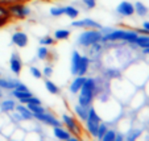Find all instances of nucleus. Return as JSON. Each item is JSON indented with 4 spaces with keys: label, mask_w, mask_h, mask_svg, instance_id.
Returning a JSON list of instances; mask_svg holds the SVG:
<instances>
[{
    "label": "nucleus",
    "mask_w": 149,
    "mask_h": 141,
    "mask_svg": "<svg viewBox=\"0 0 149 141\" xmlns=\"http://www.w3.org/2000/svg\"><path fill=\"white\" fill-rule=\"evenodd\" d=\"M136 90H137V87L133 83H131L127 78L123 79V76L118 79H112L110 82L111 95L115 99H118L121 104H127Z\"/></svg>",
    "instance_id": "obj_1"
},
{
    "label": "nucleus",
    "mask_w": 149,
    "mask_h": 141,
    "mask_svg": "<svg viewBox=\"0 0 149 141\" xmlns=\"http://www.w3.org/2000/svg\"><path fill=\"white\" fill-rule=\"evenodd\" d=\"M125 78L139 88H143L149 78V63L133 62L127 66Z\"/></svg>",
    "instance_id": "obj_2"
},
{
    "label": "nucleus",
    "mask_w": 149,
    "mask_h": 141,
    "mask_svg": "<svg viewBox=\"0 0 149 141\" xmlns=\"http://www.w3.org/2000/svg\"><path fill=\"white\" fill-rule=\"evenodd\" d=\"M102 36H103V34L100 33L99 29H84L82 33L78 34L77 44H78V46L86 49L95 42H100Z\"/></svg>",
    "instance_id": "obj_3"
},
{
    "label": "nucleus",
    "mask_w": 149,
    "mask_h": 141,
    "mask_svg": "<svg viewBox=\"0 0 149 141\" xmlns=\"http://www.w3.org/2000/svg\"><path fill=\"white\" fill-rule=\"evenodd\" d=\"M146 99H148V95L145 94V91L139 88V90H136L135 94L131 96V99L128 100L127 106H128V108H130L132 112H136L139 108H141L143 106L146 104Z\"/></svg>",
    "instance_id": "obj_4"
},
{
    "label": "nucleus",
    "mask_w": 149,
    "mask_h": 141,
    "mask_svg": "<svg viewBox=\"0 0 149 141\" xmlns=\"http://www.w3.org/2000/svg\"><path fill=\"white\" fill-rule=\"evenodd\" d=\"M33 119L37 120L38 123H42V124H45V125H50V127H58V125H62L61 120H58V119H57L54 115H52V113H48L46 111L45 112H42V113L33 115Z\"/></svg>",
    "instance_id": "obj_5"
},
{
    "label": "nucleus",
    "mask_w": 149,
    "mask_h": 141,
    "mask_svg": "<svg viewBox=\"0 0 149 141\" xmlns=\"http://www.w3.org/2000/svg\"><path fill=\"white\" fill-rule=\"evenodd\" d=\"M61 122H62V124L70 131L71 135H75V136L79 137V135H81V128H79V125H78V122H77L73 116L63 113L62 117H61Z\"/></svg>",
    "instance_id": "obj_6"
},
{
    "label": "nucleus",
    "mask_w": 149,
    "mask_h": 141,
    "mask_svg": "<svg viewBox=\"0 0 149 141\" xmlns=\"http://www.w3.org/2000/svg\"><path fill=\"white\" fill-rule=\"evenodd\" d=\"M9 15L17 19H25L31 15V8L25 4H13L8 8Z\"/></svg>",
    "instance_id": "obj_7"
},
{
    "label": "nucleus",
    "mask_w": 149,
    "mask_h": 141,
    "mask_svg": "<svg viewBox=\"0 0 149 141\" xmlns=\"http://www.w3.org/2000/svg\"><path fill=\"white\" fill-rule=\"evenodd\" d=\"M71 26L74 28H83V29H100L102 25L95 21L93 19H74L73 23H71Z\"/></svg>",
    "instance_id": "obj_8"
},
{
    "label": "nucleus",
    "mask_w": 149,
    "mask_h": 141,
    "mask_svg": "<svg viewBox=\"0 0 149 141\" xmlns=\"http://www.w3.org/2000/svg\"><path fill=\"white\" fill-rule=\"evenodd\" d=\"M100 74L102 76L107 78L108 81H112V79H118L123 76V70L120 67H115V66H106V67L100 69Z\"/></svg>",
    "instance_id": "obj_9"
},
{
    "label": "nucleus",
    "mask_w": 149,
    "mask_h": 141,
    "mask_svg": "<svg viewBox=\"0 0 149 141\" xmlns=\"http://www.w3.org/2000/svg\"><path fill=\"white\" fill-rule=\"evenodd\" d=\"M116 12H118L120 16H124V17H128V16H132L135 15V7L131 1L128 0H123L120 3L118 4L116 7Z\"/></svg>",
    "instance_id": "obj_10"
},
{
    "label": "nucleus",
    "mask_w": 149,
    "mask_h": 141,
    "mask_svg": "<svg viewBox=\"0 0 149 141\" xmlns=\"http://www.w3.org/2000/svg\"><path fill=\"white\" fill-rule=\"evenodd\" d=\"M9 69H11V71L15 74V75H20L21 70H23L21 58H20V56L16 53V51H13V53L11 54V58H9Z\"/></svg>",
    "instance_id": "obj_11"
},
{
    "label": "nucleus",
    "mask_w": 149,
    "mask_h": 141,
    "mask_svg": "<svg viewBox=\"0 0 149 141\" xmlns=\"http://www.w3.org/2000/svg\"><path fill=\"white\" fill-rule=\"evenodd\" d=\"M104 46L102 42H95L93 45H90L88 48H86V53L90 57V59H98L100 58V56L104 53Z\"/></svg>",
    "instance_id": "obj_12"
},
{
    "label": "nucleus",
    "mask_w": 149,
    "mask_h": 141,
    "mask_svg": "<svg viewBox=\"0 0 149 141\" xmlns=\"http://www.w3.org/2000/svg\"><path fill=\"white\" fill-rule=\"evenodd\" d=\"M11 40H12V44H13L15 46H17V48H25L29 41L26 33H24V32H15V33L12 34Z\"/></svg>",
    "instance_id": "obj_13"
},
{
    "label": "nucleus",
    "mask_w": 149,
    "mask_h": 141,
    "mask_svg": "<svg viewBox=\"0 0 149 141\" xmlns=\"http://www.w3.org/2000/svg\"><path fill=\"white\" fill-rule=\"evenodd\" d=\"M88 70H90V57L87 54L81 56V59H79V63H78V70H77V75H86Z\"/></svg>",
    "instance_id": "obj_14"
},
{
    "label": "nucleus",
    "mask_w": 149,
    "mask_h": 141,
    "mask_svg": "<svg viewBox=\"0 0 149 141\" xmlns=\"http://www.w3.org/2000/svg\"><path fill=\"white\" fill-rule=\"evenodd\" d=\"M53 135L58 140H63V141H69L71 137V132L68 129V128H63L62 125H58V127H53Z\"/></svg>",
    "instance_id": "obj_15"
},
{
    "label": "nucleus",
    "mask_w": 149,
    "mask_h": 141,
    "mask_svg": "<svg viewBox=\"0 0 149 141\" xmlns=\"http://www.w3.org/2000/svg\"><path fill=\"white\" fill-rule=\"evenodd\" d=\"M84 81H86V75H75V78L71 81L70 86H69V91H70L71 94H78L79 90L82 88V86H83Z\"/></svg>",
    "instance_id": "obj_16"
},
{
    "label": "nucleus",
    "mask_w": 149,
    "mask_h": 141,
    "mask_svg": "<svg viewBox=\"0 0 149 141\" xmlns=\"http://www.w3.org/2000/svg\"><path fill=\"white\" fill-rule=\"evenodd\" d=\"M19 82H20L19 79L15 78H0V88L6 91H11L13 88H16Z\"/></svg>",
    "instance_id": "obj_17"
},
{
    "label": "nucleus",
    "mask_w": 149,
    "mask_h": 141,
    "mask_svg": "<svg viewBox=\"0 0 149 141\" xmlns=\"http://www.w3.org/2000/svg\"><path fill=\"white\" fill-rule=\"evenodd\" d=\"M144 131H143V128H140V127H131L130 129L127 131L125 133H124V136H125V140L127 141H133V140H137L139 137L141 136V133H143Z\"/></svg>",
    "instance_id": "obj_18"
},
{
    "label": "nucleus",
    "mask_w": 149,
    "mask_h": 141,
    "mask_svg": "<svg viewBox=\"0 0 149 141\" xmlns=\"http://www.w3.org/2000/svg\"><path fill=\"white\" fill-rule=\"evenodd\" d=\"M136 119H137V122L141 123V124H146L149 123V107L148 106H143L141 108H139L136 111Z\"/></svg>",
    "instance_id": "obj_19"
},
{
    "label": "nucleus",
    "mask_w": 149,
    "mask_h": 141,
    "mask_svg": "<svg viewBox=\"0 0 149 141\" xmlns=\"http://www.w3.org/2000/svg\"><path fill=\"white\" fill-rule=\"evenodd\" d=\"M82 54L79 53L78 50L74 49L71 51V59H70V73L73 74L74 76L77 75V70H78V63H79V59H81Z\"/></svg>",
    "instance_id": "obj_20"
},
{
    "label": "nucleus",
    "mask_w": 149,
    "mask_h": 141,
    "mask_svg": "<svg viewBox=\"0 0 149 141\" xmlns=\"http://www.w3.org/2000/svg\"><path fill=\"white\" fill-rule=\"evenodd\" d=\"M15 107H16V102H15V99H11V98L4 99L3 98V100L0 102V112L8 113V112H11V111H13Z\"/></svg>",
    "instance_id": "obj_21"
},
{
    "label": "nucleus",
    "mask_w": 149,
    "mask_h": 141,
    "mask_svg": "<svg viewBox=\"0 0 149 141\" xmlns=\"http://www.w3.org/2000/svg\"><path fill=\"white\" fill-rule=\"evenodd\" d=\"M15 110L23 116L24 120H32V119H33V113L31 112V110H29V108L26 107V104H24V103H19V104H16Z\"/></svg>",
    "instance_id": "obj_22"
},
{
    "label": "nucleus",
    "mask_w": 149,
    "mask_h": 141,
    "mask_svg": "<svg viewBox=\"0 0 149 141\" xmlns=\"http://www.w3.org/2000/svg\"><path fill=\"white\" fill-rule=\"evenodd\" d=\"M9 94H11V96H13L15 99H17L20 103H24L25 104V99H28L29 96H32L33 94L31 92V91H19V90H11L9 91Z\"/></svg>",
    "instance_id": "obj_23"
},
{
    "label": "nucleus",
    "mask_w": 149,
    "mask_h": 141,
    "mask_svg": "<svg viewBox=\"0 0 149 141\" xmlns=\"http://www.w3.org/2000/svg\"><path fill=\"white\" fill-rule=\"evenodd\" d=\"M139 49H146L149 48V34H139L135 42Z\"/></svg>",
    "instance_id": "obj_24"
},
{
    "label": "nucleus",
    "mask_w": 149,
    "mask_h": 141,
    "mask_svg": "<svg viewBox=\"0 0 149 141\" xmlns=\"http://www.w3.org/2000/svg\"><path fill=\"white\" fill-rule=\"evenodd\" d=\"M74 112H75V115L78 116L79 120L84 122V120L87 119L88 108L87 107H83V106H81V104H75V106H74Z\"/></svg>",
    "instance_id": "obj_25"
},
{
    "label": "nucleus",
    "mask_w": 149,
    "mask_h": 141,
    "mask_svg": "<svg viewBox=\"0 0 149 141\" xmlns=\"http://www.w3.org/2000/svg\"><path fill=\"white\" fill-rule=\"evenodd\" d=\"M86 124V129H87V133L91 136V137L96 138V132H98V125L99 123H95V122H91V120H86L84 122Z\"/></svg>",
    "instance_id": "obj_26"
},
{
    "label": "nucleus",
    "mask_w": 149,
    "mask_h": 141,
    "mask_svg": "<svg viewBox=\"0 0 149 141\" xmlns=\"http://www.w3.org/2000/svg\"><path fill=\"white\" fill-rule=\"evenodd\" d=\"M63 15H66L69 19L74 20L79 16V9L73 6H66V7H63Z\"/></svg>",
    "instance_id": "obj_27"
},
{
    "label": "nucleus",
    "mask_w": 149,
    "mask_h": 141,
    "mask_svg": "<svg viewBox=\"0 0 149 141\" xmlns=\"http://www.w3.org/2000/svg\"><path fill=\"white\" fill-rule=\"evenodd\" d=\"M53 38L57 41H62V40H68L70 37V31L69 29H57L53 34Z\"/></svg>",
    "instance_id": "obj_28"
},
{
    "label": "nucleus",
    "mask_w": 149,
    "mask_h": 141,
    "mask_svg": "<svg viewBox=\"0 0 149 141\" xmlns=\"http://www.w3.org/2000/svg\"><path fill=\"white\" fill-rule=\"evenodd\" d=\"M133 7H135V13L139 15V16H146V13H148V8H146V6L144 3H141V1H136L135 4H133Z\"/></svg>",
    "instance_id": "obj_29"
},
{
    "label": "nucleus",
    "mask_w": 149,
    "mask_h": 141,
    "mask_svg": "<svg viewBox=\"0 0 149 141\" xmlns=\"http://www.w3.org/2000/svg\"><path fill=\"white\" fill-rule=\"evenodd\" d=\"M45 88L48 90V92L53 94V95H58V94L61 92V90H59L58 86H57L54 82L49 81V79H46V81H45Z\"/></svg>",
    "instance_id": "obj_30"
},
{
    "label": "nucleus",
    "mask_w": 149,
    "mask_h": 141,
    "mask_svg": "<svg viewBox=\"0 0 149 141\" xmlns=\"http://www.w3.org/2000/svg\"><path fill=\"white\" fill-rule=\"evenodd\" d=\"M49 54H50V51H49L48 46L40 45V48L37 49V58L41 59V61H45V59H48Z\"/></svg>",
    "instance_id": "obj_31"
},
{
    "label": "nucleus",
    "mask_w": 149,
    "mask_h": 141,
    "mask_svg": "<svg viewBox=\"0 0 149 141\" xmlns=\"http://www.w3.org/2000/svg\"><path fill=\"white\" fill-rule=\"evenodd\" d=\"M26 107L31 110V112L33 113V115H37V113H42L45 112L46 108L42 107L41 104H33V103H26Z\"/></svg>",
    "instance_id": "obj_32"
},
{
    "label": "nucleus",
    "mask_w": 149,
    "mask_h": 141,
    "mask_svg": "<svg viewBox=\"0 0 149 141\" xmlns=\"http://www.w3.org/2000/svg\"><path fill=\"white\" fill-rule=\"evenodd\" d=\"M115 136H116V129L108 127V129L106 131V133L103 135L100 141H115Z\"/></svg>",
    "instance_id": "obj_33"
},
{
    "label": "nucleus",
    "mask_w": 149,
    "mask_h": 141,
    "mask_svg": "<svg viewBox=\"0 0 149 141\" xmlns=\"http://www.w3.org/2000/svg\"><path fill=\"white\" fill-rule=\"evenodd\" d=\"M8 116H9V120H11L12 123H15V124H17V125H19L20 123L24 120L23 116L20 115V113L17 112L16 110H13V111H11V112H8Z\"/></svg>",
    "instance_id": "obj_34"
},
{
    "label": "nucleus",
    "mask_w": 149,
    "mask_h": 141,
    "mask_svg": "<svg viewBox=\"0 0 149 141\" xmlns=\"http://www.w3.org/2000/svg\"><path fill=\"white\" fill-rule=\"evenodd\" d=\"M93 103H94V99L87 98V96H83V95H81V94H78V104L88 108L90 106H93Z\"/></svg>",
    "instance_id": "obj_35"
},
{
    "label": "nucleus",
    "mask_w": 149,
    "mask_h": 141,
    "mask_svg": "<svg viewBox=\"0 0 149 141\" xmlns=\"http://www.w3.org/2000/svg\"><path fill=\"white\" fill-rule=\"evenodd\" d=\"M108 129V124L106 122H100L98 125V132H96V138L98 140H102V137H103V135L106 133V131Z\"/></svg>",
    "instance_id": "obj_36"
},
{
    "label": "nucleus",
    "mask_w": 149,
    "mask_h": 141,
    "mask_svg": "<svg viewBox=\"0 0 149 141\" xmlns=\"http://www.w3.org/2000/svg\"><path fill=\"white\" fill-rule=\"evenodd\" d=\"M54 41H56V40H54L52 36H44V37H41V38L38 40L40 45H44V46H50V45H53Z\"/></svg>",
    "instance_id": "obj_37"
},
{
    "label": "nucleus",
    "mask_w": 149,
    "mask_h": 141,
    "mask_svg": "<svg viewBox=\"0 0 149 141\" xmlns=\"http://www.w3.org/2000/svg\"><path fill=\"white\" fill-rule=\"evenodd\" d=\"M49 12L53 17H59L63 15V7H52Z\"/></svg>",
    "instance_id": "obj_38"
},
{
    "label": "nucleus",
    "mask_w": 149,
    "mask_h": 141,
    "mask_svg": "<svg viewBox=\"0 0 149 141\" xmlns=\"http://www.w3.org/2000/svg\"><path fill=\"white\" fill-rule=\"evenodd\" d=\"M29 73L36 79H41V76H42V71L40 70L38 67H36V66H31V67H29Z\"/></svg>",
    "instance_id": "obj_39"
},
{
    "label": "nucleus",
    "mask_w": 149,
    "mask_h": 141,
    "mask_svg": "<svg viewBox=\"0 0 149 141\" xmlns=\"http://www.w3.org/2000/svg\"><path fill=\"white\" fill-rule=\"evenodd\" d=\"M26 103H33V104H41V99L37 98V96H34V95H32V96H29L28 99H25V104H26Z\"/></svg>",
    "instance_id": "obj_40"
},
{
    "label": "nucleus",
    "mask_w": 149,
    "mask_h": 141,
    "mask_svg": "<svg viewBox=\"0 0 149 141\" xmlns=\"http://www.w3.org/2000/svg\"><path fill=\"white\" fill-rule=\"evenodd\" d=\"M52 74H53V67L52 66H45L44 70H42V75L46 76V78H50Z\"/></svg>",
    "instance_id": "obj_41"
},
{
    "label": "nucleus",
    "mask_w": 149,
    "mask_h": 141,
    "mask_svg": "<svg viewBox=\"0 0 149 141\" xmlns=\"http://www.w3.org/2000/svg\"><path fill=\"white\" fill-rule=\"evenodd\" d=\"M83 3L87 9H93L96 7V1H93V0H83Z\"/></svg>",
    "instance_id": "obj_42"
},
{
    "label": "nucleus",
    "mask_w": 149,
    "mask_h": 141,
    "mask_svg": "<svg viewBox=\"0 0 149 141\" xmlns=\"http://www.w3.org/2000/svg\"><path fill=\"white\" fill-rule=\"evenodd\" d=\"M15 90H19V91H28V90H29V87L25 85V83L19 82V83H17V86H16V88H15Z\"/></svg>",
    "instance_id": "obj_43"
},
{
    "label": "nucleus",
    "mask_w": 149,
    "mask_h": 141,
    "mask_svg": "<svg viewBox=\"0 0 149 141\" xmlns=\"http://www.w3.org/2000/svg\"><path fill=\"white\" fill-rule=\"evenodd\" d=\"M124 133L120 132V131H116V136H115V141H123L124 140Z\"/></svg>",
    "instance_id": "obj_44"
},
{
    "label": "nucleus",
    "mask_w": 149,
    "mask_h": 141,
    "mask_svg": "<svg viewBox=\"0 0 149 141\" xmlns=\"http://www.w3.org/2000/svg\"><path fill=\"white\" fill-rule=\"evenodd\" d=\"M7 21H8V17H6V16H1V15H0V26H3L4 24L7 23Z\"/></svg>",
    "instance_id": "obj_45"
},
{
    "label": "nucleus",
    "mask_w": 149,
    "mask_h": 141,
    "mask_svg": "<svg viewBox=\"0 0 149 141\" xmlns=\"http://www.w3.org/2000/svg\"><path fill=\"white\" fill-rule=\"evenodd\" d=\"M143 28L149 33V20H146V21H144L143 23Z\"/></svg>",
    "instance_id": "obj_46"
},
{
    "label": "nucleus",
    "mask_w": 149,
    "mask_h": 141,
    "mask_svg": "<svg viewBox=\"0 0 149 141\" xmlns=\"http://www.w3.org/2000/svg\"><path fill=\"white\" fill-rule=\"evenodd\" d=\"M3 98H4V90L0 88V99H3Z\"/></svg>",
    "instance_id": "obj_47"
},
{
    "label": "nucleus",
    "mask_w": 149,
    "mask_h": 141,
    "mask_svg": "<svg viewBox=\"0 0 149 141\" xmlns=\"http://www.w3.org/2000/svg\"><path fill=\"white\" fill-rule=\"evenodd\" d=\"M93 1H96V0H93Z\"/></svg>",
    "instance_id": "obj_48"
}]
</instances>
